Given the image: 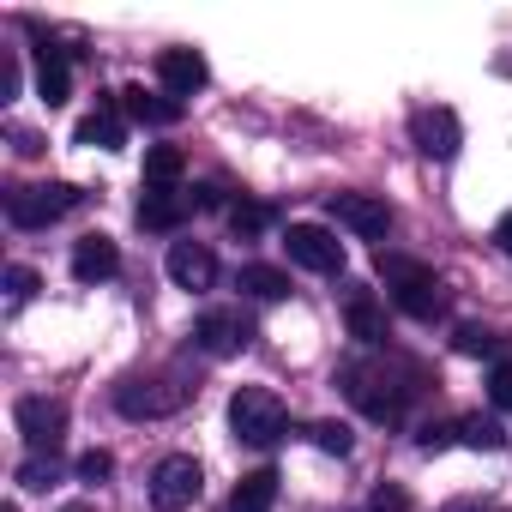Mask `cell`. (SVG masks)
I'll return each instance as SVG.
<instances>
[{
  "label": "cell",
  "instance_id": "35",
  "mask_svg": "<svg viewBox=\"0 0 512 512\" xmlns=\"http://www.w3.org/2000/svg\"><path fill=\"white\" fill-rule=\"evenodd\" d=\"M13 151H19V157H37V151H43V139H37L31 127H19V133H13Z\"/></svg>",
  "mask_w": 512,
  "mask_h": 512
},
{
  "label": "cell",
  "instance_id": "8",
  "mask_svg": "<svg viewBox=\"0 0 512 512\" xmlns=\"http://www.w3.org/2000/svg\"><path fill=\"white\" fill-rule=\"evenodd\" d=\"M199 464L187 458V452H175V458H163L157 470H151V506L157 512H187L193 500H199Z\"/></svg>",
  "mask_w": 512,
  "mask_h": 512
},
{
  "label": "cell",
  "instance_id": "9",
  "mask_svg": "<svg viewBox=\"0 0 512 512\" xmlns=\"http://www.w3.org/2000/svg\"><path fill=\"white\" fill-rule=\"evenodd\" d=\"M13 422H19V434H25L31 452H61L67 404H55V398H19V404H13Z\"/></svg>",
  "mask_w": 512,
  "mask_h": 512
},
{
  "label": "cell",
  "instance_id": "31",
  "mask_svg": "<svg viewBox=\"0 0 512 512\" xmlns=\"http://www.w3.org/2000/svg\"><path fill=\"white\" fill-rule=\"evenodd\" d=\"M368 512H410V494H404L398 482H386V488H374V500H368Z\"/></svg>",
  "mask_w": 512,
  "mask_h": 512
},
{
  "label": "cell",
  "instance_id": "24",
  "mask_svg": "<svg viewBox=\"0 0 512 512\" xmlns=\"http://www.w3.org/2000/svg\"><path fill=\"white\" fill-rule=\"evenodd\" d=\"M272 217H278V211H272L266 199H235V205H229V229H235V235H260V229H272Z\"/></svg>",
  "mask_w": 512,
  "mask_h": 512
},
{
  "label": "cell",
  "instance_id": "14",
  "mask_svg": "<svg viewBox=\"0 0 512 512\" xmlns=\"http://www.w3.org/2000/svg\"><path fill=\"white\" fill-rule=\"evenodd\" d=\"M121 272V247L109 241V235H79L73 241V278L79 284H103V278H115Z\"/></svg>",
  "mask_w": 512,
  "mask_h": 512
},
{
  "label": "cell",
  "instance_id": "17",
  "mask_svg": "<svg viewBox=\"0 0 512 512\" xmlns=\"http://www.w3.org/2000/svg\"><path fill=\"white\" fill-rule=\"evenodd\" d=\"M37 97H43L49 109H61V103L73 97V61H67V49H55V43L37 49Z\"/></svg>",
  "mask_w": 512,
  "mask_h": 512
},
{
  "label": "cell",
  "instance_id": "40",
  "mask_svg": "<svg viewBox=\"0 0 512 512\" xmlns=\"http://www.w3.org/2000/svg\"><path fill=\"white\" fill-rule=\"evenodd\" d=\"M223 512H235V506H223Z\"/></svg>",
  "mask_w": 512,
  "mask_h": 512
},
{
  "label": "cell",
  "instance_id": "38",
  "mask_svg": "<svg viewBox=\"0 0 512 512\" xmlns=\"http://www.w3.org/2000/svg\"><path fill=\"white\" fill-rule=\"evenodd\" d=\"M61 512H91V506H61Z\"/></svg>",
  "mask_w": 512,
  "mask_h": 512
},
{
  "label": "cell",
  "instance_id": "15",
  "mask_svg": "<svg viewBox=\"0 0 512 512\" xmlns=\"http://www.w3.org/2000/svg\"><path fill=\"white\" fill-rule=\"evenodd\" d=\"M79 145H103V151H121L127 145V121H121V97H97V109L73 127Z\"/></svg>",
  "mask_w": 512,
  "mask_h": 512
},
{
  "label": "cell",
  "instance_id": "39",
  "mask_svg": "<svg viewBox=\"0 0 512 512\" xmlns=\"http://www.w3.org/2000/svg\"><path fill=\"white\" fill-rule=\"evenodd\" d=\"M0 512H19V506H13V500H7V506H0Z\"/></svg>",
  "mask_w": 512,
  "mask_h": 512
},
{
  "label": "cell",
  "instance_id": "19",
  "mask_svg": "<svg viewBox=\"0 0 512 512\" xmlns=\"http://www.w3.org/2000/svg\"><path fill=\"white\" fill-rule=\"evenodd\" d=\"M344 326H350V338H356V344H368V350H380V344H386V308H380L374 296H362V290L344 302Z\"/></svg>",
  "mask_w": 512,
  "mask_h": 512
},
{
  "label": "cell",
  "instance_id": "26",
  "mask_svg": "<svg viewBox=\"0 0 512 512\" xmlns=\"http://www.w3.org/2000/svg\"><path fill=\"white\" fill-rule=\"evenodd\" d=\"M55 470H61V464H55V452H31V458L19 464V482H25V488H49V482H55Z\"/></svg>",
  "mask_w": 512,
  "mask_h": 512
},
{
  "label": "cell",
  "instance_id": "3",
  "mask_svg": "<svg viewBox=\"0 0 512 512\" xmlns=\"http://www.w3.org/2000/svg\"><path fill=\"white\" fill-rule=\"evenodd\" d=\"M229 428H235V440H247V446H278L284 428H290V410H284V398L266 392V386H241V392L229 398Z\"/></svg>",
  "mask_w": 512,
  "mask_h": 512
},
{
  "label": "cell",
  "instance_id": "25",
  "mask_svg": "<svg viewBox=\"0 0 512 512\" xmlns=\"http://www.w3.org/2000/svg\"><path fill=\"white\" fill-rule=\"evenodd\" d=\"M452 350H458V356H488V362H500V332H488V326H458V332H452Z\"/></svg>",
  "mask_w": 512,
  "mask_h": 512
},
{
  "label": "cell",
  "instance_id": "10",
  "mask_svg": "<svg viewBox=\"0 0 512 512\" xmlns=\"http://www.w3.org/2000/svg\"><path fill=\"white\" fill-rule=\"evenodd\" d=\"M410 139H416V151H422V157L452 163V157H458V145H464V127H458V115H452V109H416V115H410Z\"/></svg>",
  "mask_w": 512,
  "mask_h": 512
},
{
  "label": "cell",
  "instance_id": "23",
  "mask_svg": "<svg viewBox=\"0 0 512 512\" xmlns=\"http://www.w3.org/2000/svg\"><path fill=\"white\" fill-rule=\"evenodd\" d=\"M458 440H464V446H476V452H500V446H506V428H500L494 416H482V410H476V416H458Z\"/></svg>",
  "mask_w": 512,
  "mask_h": 512
},
{
  "label": "cell",
  "instance_id": "5",
  "mask_svg": "<svg viewBox=\"0 0 512 512\" xmlns=\"http://www.w3.org/2000/svg\"><path fill=\"white\" fill-rule=\"evenodd\" d=\"M181 398H187V386H169V380H151V374H127L115 386V410L133 416V422L169 416V410H181Z\"/></svg>",
  "mask_w": 512,
  "mask_h": 512
},
{
  "label": "cell",
  "instance_id": "22",
  "mask_svg": "<svg viewBox=\"0 0 512 512\" xmlns=\"http://www.w3.org/2000/svg\"><path fill=\"white\" fill-rule=\"evenodd\" d=\"M241 290L260 296V302H284L290 296V272H278V266H241Z\"/></svg>",
  "mask_w": 512,
  "mask_h": 512
},
{
  "label": "cell",
  "instance_id": "4",
  "mask_svg": "<svg viewBox=\"0 0 512 512\" xmlns=\"http://www.w3.org/2000/svg\"><path fill=\"white\" fill-rule=\"evenodd\" d=\"M79 199H85V193H79L73 181H43V187H19V193H7V217H13L19 229H49V223L67 217Z\"/></svg>",
  "mask_w": 512,
  "mask_h": 512
},
{
  "label": "cell",
  "instance_id": "2",
  "mask_svg": "<svg viewBox=\"0 0 512 512\" xmlns=\"http://www.w3.org/2000/svg\"><path fill=\"white\" fill-rule=\"evenodd\" d=\"M374 272H380V284H386V296H392L398 314H410V320H434V314L446 308L440 278H434L422 260H404V253H380Z\"/></svg>",
  "mask_w": 512,
  "mask_h": 512
},
{
  "label": "cell",
  "instance_id": "12",
  "mask_svg": "<svg viewBox=\"0 0 512 512\" xmlns=\"http://www.w3.org/2000/svg\"><path fill=\"white\" fill-rule=\"evenodd\" d=\"M157 79H163V97H193V91H205V79H211V67H205V55L199 49H163L157 55Z\"/></svg>",
  "mask_w": 512,
  "mask_h": 512
},
{
  "label": "cell",
  "instance_id": "34",
  "mask_svg": "<svg viewBox=\"0 0 512 512\" xmlns=\"http://www.w3.org/2000/svg\"><path fill=\"white\" fill-rule=\"evenodd\" d=\"M494 247L512 260V211H500V223H494Z\"/></svg>",
  "mask_w": 512,
  "mask_h": 512
},
{
  "label": "cell",
  "instance_id": "28",
  "mask_svg": "<svg viewBox=\"0 0 512 512\" xmlns=\"http://www.w3.org/2000/svg\"><path fill=\"white\" fill-rule=\"evenodd\" d=\"M488 404L512 416V362H494L488 368Z\"/></svg>",
  "mask_w": 512,
  "mask_h": 512
},
{
  "label": "cell",
  "instance_id": "7",
  "mask_svg": "<svg viewBox=\"0 0 512 512\" xmlns=\"http://www.w3.org/2000/svg\"><path fill=\"white\" fill-rule=\"evenodd\" d=\"M326 211H332V223H344L362 241H380L392 229V205L380 193H326Z\"/></svg>",
  "mask_w": 512,
  "mask_h": 512
},
{
  "label": "cell",
  "instance_id": "37",
  "mask_svg": "<svg viewBox=\"0 0 512 512\" xmlns=\"http://www.w3.org/2000/svg\"><path fill=\"white\" fill-rule=\"evenodd\" d=\"M440 512H494V500H446Z\"/></svg>",
  "mask_w": 512,
  "mask_h": 512
},
{
  "label": "cell",
  "instance_id": "13",
  "mask_svg": "<svg viewBox=\"0 0 512 512\" xmlns=\"http://www.w3.org/2000/svg\"><path fill=\"white\" fill-rule=\"evenodd\" d=\"M187 211H193V199H187V193H175V187H145V193H139V205H133L139 229H157V235H175V229L187 223Z\"/></svg>",
  "mask_w": 512,
  "mask_h": 512
},
{
  "label": "cell",
  "instance_id": "32",
  "mask_svg": "<svg viewBox=\"0 0 512 512\" xmlns=\"http://www.w3.org/2000/svg\"><path fill=\"white\" fill-rule=\"evenodd\" d=\"M109 470H115V458H109V452H85V458H79V482H103Z\"/></svg>",
  "mask_w": 512,
  "mask_h": 512
},
{
  "label": "cell",
  "instance_id": "29",
  "mask_svg": "<svg viewBox=\"0 0 512 512\" xmlns=\"http://www.w3.org/2000/svg\"><path fill=\"white\" fill-rule=\"evenodd\" d=\"M452 440H458V422H422V428H416V446H422V452H446Z\"/></svg>",
  "mask_w": 512,
  "mask_h": 512
},
{
  "label": "cell",
  "instance_id": "30",
  "mask_svg": "<svg viewBox=\"0 0 512 512\" xmlns=\"http://www.w3.org/2000/svg\"><path fill=\"white\" fill-rule=\"evenodd\" d=\"M7 296L13 302H31L37 296V272L31 266H7Z\"/></svg>",
  "mask_w": 512,
  "mask_h": 512
},
{
  "label": "cell",
  "instance_id": "21",
  "mask_svg": "<svg viewBox=\"0 0 512 512\" xmlns=\"http://www.w3.org/2000/svg\"><path fill=\"white\" fill-rule=\"evenodd\" d=\"M181 175H187V157L175 145H151L145 151V187H175Z\"/></svg>",
  "mask_w": 512,
  "mask_h": 512
},
{
  "label": "cell",
  "instance_id": "27",
  "mask_svg": "<svg viewBox=\"0 0 512 512\" xmlns=\"http://www.w3.org/2000/svg\"><path fill=\"white\" fill-rule=\"evenodd\" d=\"M308 440H314L320 452H338V458L350 452V428H344V422H314V428H308Z\"/></svg>",
  "mask_w": 512,
  "mask_h": 512
},
{
  "label": "cell",
  "instance_id": "6",
  "mask_svg": "<svg viewBox=\"0 0 512 512\" xmlns=\"http://www.w3.org/2000/svg\"><path fill=\"white\" fill-rule=\"evenodd\" d=\"M284 247H290L296 266H308V272H320V278H338V272H344V241H338L332 229H320V223H290Z\"/></svg>",
  "mask_w": 512,
  "mask_h": 512
},
{
  "label": "cell",
  "instance_id": "18",
  "mask_svg": "<svg viewBox=\"0 0 512 512\" xmlns=\"http://www.w3.org/2000/svg\"><path fill=\"white\" fill-rule=\"evenodd\" d=\"M115 97H121V115H127V121H145V127H175V121H181V103H175V97H157V91H145V85H121Z\"/></svg>",
  "mask_w": 512,
  "mask_h": 512
},
{
  "label": "cell",
  "instance_id": "1",
  "mask_svg": "<svg viewBox=\"0 0 512 512\" xmlns=\"http://www.w3.org/2000/svg\"><path fill=\"white\" fill-rule=\"evenodd\" d=\"M338 380H344L350 404H356L362 416H374V422H398V416H404V404L422 392V368H416V362H398V356L350 362Z\"/></svg>",
  "mask_w": 512,
  "mask_h": 512
},
{
  "label": "cell",
  "instance_id": "16",
  "mask_svg": "<svg viewBox=\"0 0 512 512\" xmlns=\"http://www.w3.org/2000/svg\"><path fill=\"white\" fill-rule=\"evenodd\" d=\"M163 266H169V278H175L181 290H211V278H217L211 247H199V241H175Z\"/></svg>",
  "mask_w": 512,
  "mask_h": 512
},
{
  "label": "cell",
  "instance_id": "11",
  "mask_svg": "<svg viewBox=\"0 0 512 512\" xmlns=\"http://www.w3.org/2000/svg\"><path fill=\"white\" fill-rule=\"evenodd\" d=\"M247 338H253V326H247L235 308H205L199 326H193V344H199L205 356H235Z\"/></svg>",
  "mask_w": 512,
  "mask_h": 512
},
{
  "label": "cell",
  "instance_id": "36",
  "mask_svg": "<svg viewBox=\"0 0 512 512\" xmlns=\"http://www.w3.org/2000/svg\"><path fill=\"white\" fill-rule=\"evenodd\" d=\"M19 91V67L13 61H0V97H13Z\"/></svg>",
  "mask_w": 512,
  "mask_h": 512
},
{
  "label": "cell",
  "instance_id": "33",
  "mask_svg": "<svg viewBox=\"0 0 512 512\" xmlns=\"http://www.w3.org/2000/svg\"><path fill=\"white\" fill-rule=\"evenodd\" d=\"M193 205H199V211H217V205H223V181H199V187H193Z\"/></svg>",
  "mask_w": 512,
  "mask_h": 512
},
{
  "label": "cell",
  "instance_id": "20",
  "mask_svg": "<svg viewBox=\"0 0 512 512\" xmlns=\"http://www.w3.org/2000/svg\"><path fill=\"white\" fill-rule=\"evenodd\" d=\"M272 500H278V470H272V464L247 470V476L235 482V494H229L235 512H272Z\"/></svg>",
  "mask_w": 512,
  "mask_h": 512
}]
</instances>
